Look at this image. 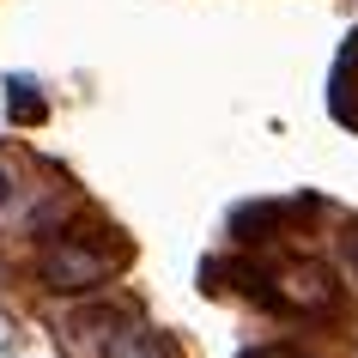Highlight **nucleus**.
I'll return each mask as SVG.
<instances>
[{
  "instance_id": "1",
  "label": "nucleus",
  "mask_w": 358,
  "mask_h": 358,
  "mask_svg": "<svg viewBox=\"0 0 358 358\" xmlns=\"http://www.w3.org/2000/svg\"><path fill=\"white\" fill-rule=\"evenodd\" d=\"M237 280H249L243 292L273 316H328L340 303L334 273L322 262H243Z\"/></svg>"
},
{
  "instance_id": "2",
  "label": "nucleus",
  "mask_w": 358,
  "mask_h": 358,
  "mask_svg": "<svg viewBox=\"0 0 358 358\" xmlns=\"http://www.w3.org/2000/svg\"><path fill=\"white\" fill-rule=\"evenodd\" d=\"M352 97H358V31L346 37V49H340V61H334V79H328V103H334L340 115L352 110Z\"/></svg>"
},
{
  "instance_id": "3",
  "label": "nucleus",
  "mask_w": 358,
  "mask_h": 358,
  "mask_svg": "<svg viewBox=\"0 0 358 358\" xmlns=\"http://www.w3.org/2000/svg\"><path fill=\"white\" fill-rule=\"evenodd\" d=\"M243 358H310L303 346H292V340H267V346H249Z\"/></svg>"
},
{
  "instance_id": "4",
  "label": "nucleus",
  "mask_w": 358,
  "mask_h": 358,
  "mask_svg": "<svg viewBox=\"0 0 358 358\" xmlns=\"http://www.w3.org/2000/svg\"><path fill=\"white\" fill-rule=\"evenodd\" d=\"M6 194H13V176H6V170H0V207H6Z\"/></svg>"
},
{
  "instance_id": "5",
  "label": "nucleus",
  "mask_w": 358,
  "mask_h": 358,
  "mask_svg": "<svg viewBox=\"0 0 358 358\" xmlns=\"http://www.w3.org/2000/svg\"><path fill=\"white\" fill-rule=\"evenodd\" d=\"M352 262H358V243H352Z\"/></svg>"
}]
</instances>
